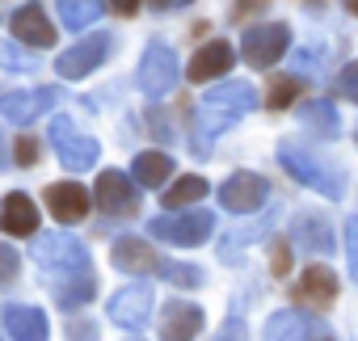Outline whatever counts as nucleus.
<instances>
[{"label":"nucleus","mask_w":358,"mask_h":341,"mask_svg":"<svg viewBox=\"0 0 358 341\" xmlns=\"http://www.w3.org/2000/svg\"><path fill=\"white\" fill-rule=\"evenodd\" d=\"M295 299L316 303V307H329L337 299V274L324 270V266H308L303 278H299V286H295Z\"/></svg>","instance_id":"19"},{"label":"nucleus","mask_w":358,"mask_h":341,"mask_svg":"<svg viewBox=\"0 0 358 341\" xmlns=\"http://www.w3.org/2000/svg\"><path fill=\"white\" fill-rule=\"evenodd\" d=\"M51 143H55V152H59V164L72 168V173L97 164V139L80 135L72 118H55V122H51Z\"/></svg>","instance_id":"6"},{"label":"nucleus","mask_w":358,"mask_h":341,"mask_svg":"<svg viewBox=\"0 0 358 341\" xmlns=\"http://www.w3.org/2000/svg\"><path fill=\"white\" fill-rule=\"evenodd\" d=\"M312 341H329V337H324V333H320V337H312Z\"/></svg>","instance_id":"42"},{"label":"nucleus","mask_w":358,"mask_h":341,"mask_svg":"<svg viewBox=\"0 0 358 341\" xmlns=\"http://www.w3.org/2000/svg\"><path fill=\"white\" fill-rule=\"evenodd\" d=\"M148 232L156 236V240H169V245H177V249H194V245H203L211 232H215V215L211 211H186V215H156L152 224H148Z\"/></svg>","instance_id":"4"},{"label":"nucleus","mask_w":358,"mask_h":341,"mask_svg":"<svg viewBox=\"0 0 358 341\" xmlns=\"http://www.w3.org/2000/svg\"><path fill=\"white\" fill-rule=\"evenodd\" d=\"M266 5H270V0H236V13H241V17H249V13H262Z\"/></svg>","instance_id":"39"},{"label":"nucleus","mask_w":358,"mask_h":341,"mask_svg":"<svg viewBox=\"0 0 358 341\" xmlns=\"http://www.w3.org/2000/svg\"><path fill=\"white\" fill-rule=\"evenodd\" d=\"M278 164L287 168V173L299 182V186H308V190H316V194H324V198H341V168H333L329 160H320L316 152H308L299 139H282L278 143Z\"/></svg>","instance_id":"3"},{"label":"nucleus","mask_w":358,"mask_h":341,"mask_svg":"<svg viewBox=\"0 0 358 341\" xmlns=\"http://www.w3.org/2000/svg\"><path fill=\"white\" fill-rule=\"evenodd\" d=\"M152 286L148 282H131V286H122V291H114L110 295V320L114 324H122V328H131V333H139L143 324H148V316H152Z\"/></svg>","instance_id":"8"},{"label":"nucleus","mask_w":358,"mask_h":341,"mask_svg":"<svg viewBox=\"0 0 358 341\" xmlns=\"http://www.w3.org/2000/svg\"><path fill=\"white\" fill-rule=\"evenodd\" d=\"M114 266L127 270V274H156L160 257H156V249H152L148 240L122 236V240H114Z\"/></svg>","instance_id":"16"},{"label":"nucleus","mask_w":358,"mask_h":341,"mask_svg":"<svg viewBox=\"0 0 358 341\" xmlns=\"http://www.w3.org/2000/svg\"><path fill=\"white\" fill-rule=\"evenodd\" d=\"M337 89H341V93H345L350 101H358V59H354V64H350V68L341 72V80H337Z\"/></svg>","instance_id":"32"},{"label":"nucleus","mask_w":358,"mask_h":341,"mask_svg":"<svg viewBox=\"0 0 358 341\" xmlns=\"http://www.w3.org/2000/svg\"><path fill=\"white\" fill-rule=\"evenodd\" d=\"M101 17V0H59V22L68 30H85Z\"/></svg>","instance_id":"25"},{"label":"nucleus","mask_w":358,"mask_h":341,"mask_svg":"<svg viewBox=\"0 0 358 341\" xmlns=\"http://www.w3.org/2000/svg\"><path fill=\"white\" fill-rule=\"evenodd\" d=\"M97 207L114 219L122 215H135L139 207V194H135V182L127 173H118V168H106V173L97 177Z\"/></svg>","instance_id":"10"},{"label":"nucleus","mask_w":358,"mask_h":341,"mask_svg":"<svg viewBox=\"0 0 358 341\" xmlns=\"http://www.w3.org/2000/svg\"><path fill=\"white\" fill-rule=\"evenodd\" d=\"M59 101V89H38V93H22V89H5L0 93V114H5L9 122H17V126H26L30 118H38L43 110H51Z\"/></svg>","instance_id":"11"},{"label":"nucleus","mask_w":358,"mask_h":341,"mask_svg":"<svg viewBox=\"0 0 358 341\" xmlns=\"http://www.w3.org/2000/svg\"><path fill=\"white\" fill-rule=\"evenodd\" d=\"M34 160H38V143H34L30 135H22V139H17V164H22V168H30Z\"/></svg>","instance_id":"33"},{"label":"nucleus","mask_w":358,"mask_h":341,"mask_svg":"<svg viewBox=\"0 0 358 341\" xmlns=\"http://www.w3.org/2000/svg\"><path fill=\"white\" fill-rule=\"evenodd\" d=\"M17 266H22L17 249H9V245H0V286H9V282L17 278Z\"/></svg>","instance_id":"31"},{"label":"nucleus","mask_w":358,"mask_h":341,"mask_svg":"<svg viewBox=\"0 0 358 341\" xmlns=\"http://www.w3.org/2000/svg\"><path fill=\"white\" fill-rule=\"evenodd\" d=\"M299 97V76H274V85H270V110H287L291 101Z\"/></svg>","instance_id":"28"},{"label":"nucleus","mask_w":358,"mask_h":341,"mask_svg":"<svg viewBox=\"0 0 358 341\" xmlns=\"http://www.w3.org/2000/svg\"><path fill=\"white\" fill-rule=\"evenodd\" d=\"M199 198H207V182H203V177H177V182L169 186V194H164L169 207H190V203H199Z\"/></svg>","instance_id":"27"},{"label":"nucleus","mask_w":358,"mask_h":341,"mask_svg":"<svg viewBox=\"0 0 358 341\" xmlns=\"http://www.w3.org/2000/svg\"><path fill=\"white\" fill-rule=\"evenodd\" d=\"M173 85H177V55H173V47L152 43L143 51V59H139V89L148 97H164Z\"/></svg>","instance_id":"7"},{"label":"nucleus","mask_w":358,"mask_h":341,"mask_svg":"<svg viewBox=\"0 0 358 341\" xmlns=\"http://www.w3.org/2000/svg\"><path fill=\"white\" fill-rule=\"evenodd\" d=\"M232 59H236V51L228 47V43H207L194 59H190V68H186V76L190 80H215V76H224L228 68H232Z\"/></svg>","instance_id":"18"},{"label":"nucleus","mask_w":358,"mask_h":341,"mask_svg":"<svg viewBox=\"0 0 358 341\" xmlns=\"http://www.w3.org/2000/svg\"><path fill=\"white\" fill-rule=\"evenodd\" d=\"M199 328H203L199 303H164V316H160L164 341H190V337H199Z\"/></svg>","instance_id":"15"},{"label":"nucleus","mask_w":358,"mask_h":341,"mask_svg":"<svg viewBox=\"0 0 358 341\" xmlns=\"http://www.w3.org/2000/svg\"><path fill=\"white\" fill-rule=\"evenodd\" d=\"M152 9H160V13H173V9H190L194 0H148Z\"/></svg>","instance_id":"38"},{"label":"nucleus","mask_w":358,"mask_h":341,"mask_svg":"<svg viewBox=\"0 0 358 341\" xmlns=\"http://www.w3.org/2000/svg\"><path fill=\"white\" fill-rule=\"evenodd\" d=\"M308 333H324V324H316V320H308L303 312H295V307H282V312H274L270 320H266V337L262 341H299V337H308Z\"/></svg>","instance_id":"17"},{"label":"nucleus","mask_w":358,"mask_h":341,"mask_svg":"<svg viewBox=\"0 0 358 341\" xmlns=\"http://www.w3.org/2000/svg\"><path fill=\"white\" fill-rule=\"evenodd\" d=\"M287 47H291V30H287L282 22H274V26H253V30L241 34V55H245V64H253V68H274V64L287 55Z\"/></svg>","instance_id":"5"},{"label":"nucleus","mask_w":358,"mask_h":341,"mask_svg":"<svg viewBox=\"0 0 358 341\" xmlns=\"http://www.w3.org/2000/svg\"><path fill=\"white\" fill-rule=\"evenodd\" d=\"M270 198V182L257 177V173H232L224 186H220V203L236 215H253L262 203Z\"/></svg>","instance_id":"9"},{"label":"nucleus","mask_w":358,"mask_h":341,"mask_svg":"<svg viewBox=\"0 0 358 341\" xmlns=\"http://www.w3.org/2000/svg\"><path fill=\"white\" fill-rule=\"evenodd\" d=\"M253 106H257V89H253L249 80L215 85V89L199 101V110H194V152H199V156H207V152H211V143H215V135L232 131V126H236Z\"/></svg>","instance_id":"2"},{"label":"nucleus","mask_w":358,"mask_h":341,"mask_svg":"<svg viewBox=\"0 0 358 341\" xmlns=\"http://www.w3.org/2000/svg\"><path fill=\"white\" fill-rule=\"evenodd\" d=\"M169 173H173V160H169L164 152H139V156H135V164H131V177H135L143 190L164 186V182H169Z\"/></svg>","instance_id":"23"},{"label":"nucleus","mask_w":358,"mask_h":341,"mask_svg":"<svg viewBox=\"0 0 358 341\" xmlns=\"http://www.w3.org/2000/svg\"><path fill=\"white\" fill-rule=\"evenodd\" d=\"M350 13H358V0H350Z\"/></svg>","instance_id":"41"},{"label":"nucleus","mask_w":358,"mask_h":341,"mask_svg":"<svg viewBox=\"0 0 358 341\" xmlns=\"http://www.w3.org/2000/svg\"><path fill=\"white\" fill-rule=\"evenodd\" d=\"M9 30H13V34H17V43H26V47H38V51L55 47V26L47 22V13H43L38 5L17 9V13H13V22H9Z\"/></svg>","instance_id":"14"},{"label":"nucleus","mask_w":358,"mask_h":341,"mask_svg":"<svg viewBox=\"0 0 358 341\" xmlns=\"http://www.w3.org/2000/svg\"><path fill=\"white\" fill-rule=\"evenodd\" d=\"M0 224H5L9 236H34L38 232V207L26 194H9L5 211H0Z\"/></svg>","instance_id":"21"},{"label":"nucleus","mask_w":358,"mask_h":341,"mask_svg":"<svg viewBox=\"0 0 358 341\" xmlns=\"http://www.w3.org/2000/svg\"><path fill=\"white\" fill-rule=\"evenodd\" d=\"M47 211L59 224H80L89 215V190L76 182H55V186H47Z\"/></svg>","instance_id":"13"},{"label":"nucleus","mask_w":358,"mask_h":341,"mask_svg":"<svg viewBox=\"0 0 358 341\" xmlns=\"http://www.w3.org/2000/svg\"><path fill=\"white\" fill-rule=\"evenodd\" d=\"M106 51H110V38H106V34H89V38H80L72 51H64L55 68H59V76H68V80H80V76H89L93 68H101Z\"/></svg>","instance_id":"12"},{"label":"nucleus","mask_w":358,"mask_h":341,"mask_svg":"<svg viewBox=\"0 0 358 341\" xmlns=\"http://www.w3.org/2000/svg\"><path fill=\"white\" fill-rule=\"evenodd\" d=\"M5 328L13 341H47V316L38 307H26V303L5 307Z\"/></svg>","instance_id":"20"},{"label":"nucleus","mask_w":358,"mask_h":341,"mask_svg":"<svg viewBox=\"0 0 358 341\" xmlns=\"http://www.w3.org/2000/svg\"><path fill=\"white\" fill-rule=\"evenodd\" d=\"M215 341H245V324H241V320H228Z\"/></svg>","instance_id":"37"},{"label":"nucleus","mask_w":358,"mask_h":341,"mask_svg":"<svg viewBox=\"0 0 358 341\" xmlns=\"http://www.w3.org/2000/svg\"><path fill=\"white\" fill-rule=\"evenodd\" d=\"M68 341H97V328L89 320H68Z\"/></svg>","instance_id":"34"},{"label":"nucleus","mask_w":358,"mask_h":341,"mask_svg":"<svg viewBox=\"0 0 358 341\" xmlns=\"http://www.w3.org/2000/svg\"><path fill=\"white\" fill-rule=\"evenodd\" d=\"M131 341H143V337H131Z\"/></svg>","instance_id":"43"},{"label":"nucleus","mask_w":358,"mask_h":341,"mask_svg":"<svg viewBox=\"0 0 358 341\" xmlns=\"http://www.w3.org/2000/svg\"><path fill=\"white\" fill-rule=\"evenodd\" d=\"M316 59H320V51H299V55H295L299 76H316Z\"/></svg>","instance_id":"36"},{"label":"nucleus","mask_w":358,"mask_h":341,"mask_svg":"<svg viewBox=\"0 0 358 341\" xmlns=\"http://www.w3.org/2000/svg\"><path fill=\"white\" fill-rule=\"evenodd\" d=\"M291 232H295V245H303L308 253H333V249H337L333 228H329L324 219H316V215H299Z\"/></svg>","instance_id":"22"},{"label":"nucleus","mask_w":358,"mask_h":341,"mask_svg":"<svg viewBox=\"0 0 358 341\" xmlns=\"http://www.w3.org/2000/svg\"><path fill=\"white\" fill-rule=\"evenodd\" d=\"M0 341H5V337H0Z\"/></svg>","instance_id":"44"},{"label":"nucleus","mask_w":358,"mask_h":341,"mask_svg":"<svg viewBox=\"0 0 358 341\" xmlns=\"http://www.w3.org/2000/svg\"><path fill=\"white\" fill-rule=\"evenodd\" d=\"M0 68H9V72H30L34 59H30L26 51H17L13 43H0Z\"/></svg>","instance_id":"29"},{"label":"nucleus","mask_w":358,"mask_h":341,"mask_svg":"<svg viewBox=\"0 0 358 341\" xmlns=\"http://www.w3.org/2000/svg\"><path fill=\"white\" fill-rule=\"evenodd\" d=\"M34 261L43 270L47 291L59 299V307H80L93 299L97 282H93V261L89 249L76 236H59V232H38L34 236Z\"/></svg>","instance_id":"1"},{"label":"nucleus","mask_w":358,"mask_h":341,"mask_svg":"<svg viewBox=\"0 0 358 341\" xmlns=\"http://www.w3.org/2000/svg\"><path fill=\"white\" fill-rule=\"evenodd\" d=\"M345 261H350V278L358 282V215L345 219Z\"/></svg>","instance_id":"30"},{"label":"nucleus","mask_w":358,"mask_h":341,"mask_svg":"<svg viewBox=\"0 0 358 341\" xmlns=\"http://www.w3.org/2000/svg\"><path fill=\"white\" fill-rule=\"evenodd\" d=\"M299 122H303V131H308V135H320V139H333V135H337V126H341V118H337L333 101H303Z\"/></svg>","instance_id":"24"},{"label":"nucleus","mask_w":358,"mask_h":341,"mask_svg":"<svg viewBox=\"0 0 358 341\" xmlns=\"http://www.w3.org/2000/svg\"><path fill=\"white\" fill-rule=\"evenodd\" d=\"M156 274H160V278H169L173 286H186V291L203 286V278H207V274H203L199 266H190V261H160V266H156Z\"/></svg>","instance_id":"26"},{"label":"nucleus","mask_w":358,"mask_h":341,"mask_svg":"<svg viewBox=\"0 0 358 341\" xmlns=\"http://www.w3.org/2000/svg\"><path fill=\"white\" fill-rule=\"evenodd\" d=\"M287 266H291V249L278 240V245L270 249V270H274V274H287Z\"/></svg>","instance_id":"35"},{"label":"nucleus","mask_w":358,"mask_h":341,"mask_svg":"<svg viewBox=\"0 0 358 341\" xmlns=\"http://www.w3.org/2000/svg\"><path fill=\"white\" fill-rule=\"evenodd\" d=\"M106 5H110L114 13H122V17H131V13L139 9V0H106Z\"/></svg>","instance_id":"40"}]
</instances>
